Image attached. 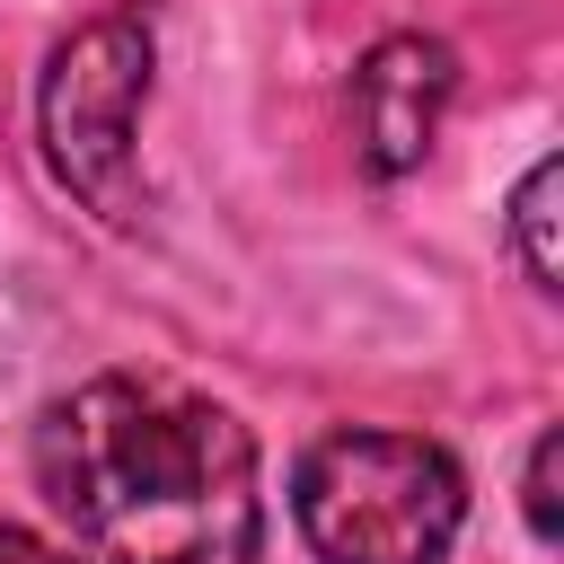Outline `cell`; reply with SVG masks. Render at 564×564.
<instances>
[{
	"label": "cell",
	"mask_w": 564,
	"mask_h": 564,
	"mask_svg": "<svg viewBox=\"0 0 564 564\" xmlns=\"http://www.w3.org/2000/svg\"><path fill=\"white\" fill-rule=\"evenodd\" d=\"M35 485L97 564H256V441L229 405L106 370L44 405Z\"/></svg>",
	"instance_id": "1"
},
{
	"label": "cell",
	"mask_w": 564,
	"mask_h": 564,
	"mask_svg": "<svg viewBox=\"0 0 564 564\" xmlns=\"http://www.w3.org/2000/svg\"><path fill=\"white\" fill-rule=\"evenodd\" d=\"M300 538L326 564H441L467 520V476L414 432H326L291 476Z\"/></svg>",
	"instance_id": "2"
},
{
	"label": "cell",
	"mask_w": 564,
	"mask_h": 564,
	"mask_svg": "<svg viewBox=\"0 0 564 564\" xmlns=\"http://www.w3.org/2000/svg\"><path fill=\"white\" fill-rule=\"evenodd\" d=\"M141 97H150V18L141 9H106V18L70 26L35 88V132H44L53 185L79 212H97L106 229L141 220V167H132Z\"/></svg>",
	"instance_id": "3"
},
{
	"label": "cell",
	"mask_w": 564,
	"mask_h": 564,
	"mask_svg": "<svg viewBox=\"0 0 564 564\" xmlns=\"http://www.w3.org/2000/svg\"><path fill=\"white\" fill-rule=\"evenodd\" d=\"M449 88H458V62L441 35H379L352 70V159L370 176L423 167L432 132L449 115Z\"/></svg>",
	"instance_id": "4"
},
{
	"label": "cell",
	"mask_w": 564,
	"mask_h": 564,
	"mask_svg": "<svg viewBox=\"0 0 564 564\" xmlns=\"http://www.w3.org/2000/svg\"><path fill=\"white\" fill-rule=\"evenodd\" d=\"M511 238H520V264H529V282L538 291H555V159H538L529 176H520V194H511Z\"/></svg>",
	"instance_id": "5"
},
{
	"label": "cell",
	"mask_w": 564,
	"mask_h": 564,
	"mask_svg": "<svg viewBox=\"0 0 564 564\" xmlns=\"http://www.w3.org/2000/svg\"><path fill=\"white\" fill-rule=\"evenodd\" d=\"M555 449H564V441H555V432H538V449H529V485H520V494H529V529H538V538H555Z\"/></svg>",
	"instance_id": "6"
},
{
	"label": "cell",
	"mask_w": 564,
	"mask_h": 564,
	"mask_svg": "<svg viewBox=\"0 0 564 564\" xmlns=\"http://www.w3.org/2000/svg\"><path fill=\"white\" fill-rule=\"evenodd\" d=\"M0 564H70L62 546H44L35 529H18V520H0Z\"/></svg>",
	"instance_id": "7"
}]
</instances>
